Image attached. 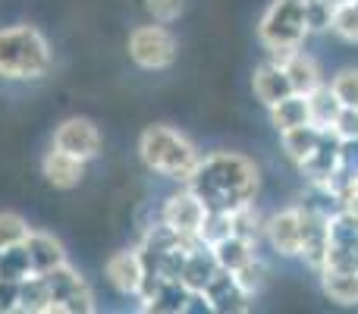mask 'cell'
Here are the masks:
<instances>
[{
	"mask_svg": "<svg viewBox=\"0 0 358 314\" xmlns=\"http://www.w3.org/2000/svg\"><path fill=\"white\" fill-rule=\"evenodd\" d=\"M104 277L120 296H132L136 299L138 286H142V277H145V261H142V252L136 248H120L113 252L110 258L104 261Z\"/></svg>",
	"mask_w": 358,
	"mask_h": 314,
	"instance_id": "cell-11",
	"label": "cell"
},
{
	"mask_svg": "<svg viewBox=\"0 0 358 314\" xmlns=\"http://www.w3.org/2000/svg\"><path fill=\"white\" fill-rule=\"evenodd\" d=\"M330 19H334V6L324 0H305V22H308L311 35L330 31Z\"/></svg>",
	"mask_w": 358,
	"mask_h": 314,
	"instance_id": "cell-30",
	"label": "cell"
},
{
	"mask_svg": "<svg viewBox=\"0 0 358 314\" xmlns=\"http://www.w3.org/2000/svg\"><path fill=\"white\" fill-rule=\"evenodd\" d=\"M330 31L340 38L343 44H358V3H343L334 10V19H330Z\"/></svg>",
	"mask_w": 358,
	"mask_h": 314,
	"instance_id": "cell-25",
	"label": "cell"
},
{
	"mask_svg": "<svg viewBox=\"0 0 358 314\" xmlns=\"http://www.w3.org/2000/svg\"><path fill=\"white\" fill-rule=\"evenodd\" d=\"M198 299L204 302V308L214 314H242L252 308V296L242 290L236 273H229V271H217Z\"/></svg>",
	"mask_w": 358,
	"mask_h": 314,
	"instance_id": "cell-10",
	"label": "cell"
},
{
	"mask_svg": "<svg viewBox=\"0 0 358 314\" xmlns=\"http://www.w3.org/2000/svg\"><path fill=\"white\" fill-rule=\"evenodd\" d=\"M129 60L136 63L145 73H161V69H170L176 60V38L173 31L164 22H151V25H136L129 31Z\"/></svg>",
	"mask_w": 358,
	"mask_h": 314,
	"instance_id": "cell-5",
	"label": "cell"
},
{
	"mask_svg": "<svg viewBox=\"0 0 358 314\" xmlns=\"http://www.w3.org/2000/svg\"><path fill=\"white\" fill-rule=\"evenodd\" d=\"M305 22V0H271L258 19V41L267 50V60L283 66L296 50L305 48L308 38Z\"/></svg>",
	"mask_w": 358,
	"mask_h": 314,
	"instance_id": "cell-4",
	"label": "cell"
},
{
	"mask_svg": "<svg viewBox=\"0 0 358 314\" xmlns=\"http://www.w3.org/2000/svg\"><path fill=\"white\" fill-rule=\"evenodd\" d=\"M321 290L336 305H358V271H340V267H324Z\"/></svg>",
	"mask_w": 358,
	"mask_h": 314,
	"instance_id": "cell-21",
	"label": "cell"
},
{
	"mask_svg": "<svg viewBox=\"0 0 358 314\" xmlns=\"http://www.w3.org/2000/svg\"><path fill=\"white\" fill-rule=\"evenodd\" d=\"M324 3H330L336 10V6H343V3H352V0H324Z\"/></svg>",
	"mask_w": 358,
	"mask_h": 314,
	"instance_id": "cell-34",
	"label": "cell"
},
{
	"mask_svg": "<svg viewBox=\"0 0 358 314\" xmlns=\"http://www.w3.org/2000/svg\"><path fill=\"white\" fill-rule=\"evenodd\" d=\"M54 66L50 41L38 25L19 22L0 29V79L6 82H38Z\"/></svg>",
	"mask_w": 358,
	"mask_h": 314,
	"instance_id": "cell-2",
	"label": "cell"
},
{
	"mask_svg": "<svg viewBox=\"0 0 358 314\" xmlns=\"http://www.w3.org/2000/svg\"><path fill=\"white\" fill-rule=\"evenodd\" d=\"M41 176L48 179V185H54V189L69 192L82 183V176H85V160H79V157H73V155H66V151L50 145V151L41 160Z\"/></svg>",
	"mask_w": 358,
	"mask_h": 314,
	"instance_id": "cell-13",
	"label": "cell"
},
{
	"mask_svg": "<svg viewBox=\"0 0 358 314\" xmlns=\"http://www.w3.org/2000/svg\"><path fill=\"white\" fill-rule=\"evenodd\" d=\"M204 214H208V208H204V201L189 185H182L179 192L167 195V201H164V208H161V220L167 223L170 229H176L179 236L195 239V242H198V229H201V223H204Z\"/></svg>",
	"mask_w": 358,
	"mask_h": 314,
	"instance_id": "cell-7",
	"label": "cell"
},
{
	"mask_svg": "<svg viewBox=\"0 0 358 314\" xmlns=\"http://www.w3.org/2000/svg\"><path fill=\"white\" fill-rule=\"evenodd\" d=\"M192 302H195V296H192L189 290H185L179 280H167L164 277V283L157 286V292L151 299H145V302H138V308L142 311H155V314H185L192 308Z\"/></svg>",
	"mask_w": 358,
	"mask_h": 314,
	"instance_id": "cell-16",
	"label": "cell"
},
{
	"mask_svg": "<svg viewBox=\"0 0 358 314\" xmlns=\"http://www.w3.org/2000/svg\"><path fill=\"white\" fill-rule=\"evenodd\" d=\"M283 69H286V76H289V85L296 94H311L315 88L324 85L321 66H317V60L311 54H305V50H296V54L283 63Z\"/></svg>",
	"mask_w": 358,
	"mask_h": 314,
	"instance_id": "cell-18",
	"label": "cell"
},
{
	"mask_svg": "<svg viewBox=\"0 0 358 314\" xmlns=\"http://www.w3.org/2000/svg\"><path fill=\"white\" fill-rule=\"evenodd\" d=\"M29 229L31 227L25 223L22 214H16V210H0V252H3V248L22 245Z\"/></svg>",
	"mask_w": 358,
	"mask_h": 314,
	"instance_id": "cell-26",
	"label": "cell"
},
{
	"mask_svg": "<svg viewBox=\"0 0 358 314\" xmlns=\"http://www.w3.org/2000/svg\"><path fill=\"white\" fill-rule=\"evenodd\" d=\"M271 113V126L277 132H289V129H299V126L311 123V113H308V98L305 94H286L283 101H277L273 107H267Z\"/></svg>",
	"mask_w": 358,
	"mask_h": 314,
	"instance_id": "cell-20",
	"label": "cell"
},
{
	"mask_svg": "<svg viewBox=\"0 0 358 314\" xmlns=\"http://www.w3.org/2000/svg\"><path fill=\"white\" fill-rule=\"evenodd\" d=\"M145 6H148V13H151L155 22L170 25V22H176V19L182 16L185 0H145Z\"/></svg>",
	"mask_w": 358,
	"mask_h": 314,
	"instance_id": "cell-31",
	"label": "cell"
},
{
	"mask_svg": "<svg viewBox=\"0 0 358 314\" xmlns=\"http://www.w3.org/2000/svg\"><path fill=\"white\" fill-rule=\"evenodd\" d=\"M138 157L151 173L185 185L195 173L198 160H201V151L185 132L155 123L148 129H142V136H138Z\"/></svg>",
	"mask_w": 358,
	"mask_h": 314,
	"instance_id": "cell-3",
	"label": "cell"
},
{
	"mask_svg": "<svg viewBox=\"0 0 358 314\" xmlns=\"http://www.w3.org/2000/svg\"><path fill=\"white\" fill-rule=\"evenodd\" d=\"M327 85L334 88L343 107H358V69H340Z\"/></svg>",
	"mask_w": 358,
	"mask_h": 314,
	"instance_id": "cell-28",
	"label": "cell"
},
{
	"mask_svg": "<svg viewBox=\"0 0 358 314\" xmlns=\"http://www.w3.org/2000/svg\"><path fill=\"white\" fill-rule=\"evenodd\" d=\"M54 148L88 164L101 155V129L85 117H69L54 129Z\"/></svg>",
	"mask_w": 358,
	"mask_h": 314,
	"instance_id": "cell-9",
	"label": "cell"
},
{
	"mask_svg": "<svg viewBox=\"0 0 358 314\" xmlns=\"http://www.w3.org/2000/svg\"><path fill=\"white\" fill-rule=\"evenodd\" d=\"M252 92L264 107H273L277 101H283L286 94H292V85H289V76H286V69L280 66V63L264 60V63H258L252 73Z\"/></svg>",
	"mask_w": 358,
	"mask_h": 314,
	"instance_id": "cell-14",
	"label": "cell"
},
{
	"mask_svg": "<svg viewBox=\"0 0 358 314\" xmlns=\"http://www.w3.org/2000/svg\"><path fill=\"white\" fill-rule=\"evenodd\" d=\"M330 132L340 142H358V107H343L336 123L330 126Z\"/></svg>",
	"mask_w": 358,
	"mask_h": 314,
	"instance_id": "cell-32",
	"label": "cell"
},
{
	"mask_svg": "<svg viewBox=\"0 0 358 314\" xmlns=\"http://www.w3.org/2000/svg\"><path fill=\"white\" fill-rule=\"evenodd\" d=\"M19 283H22V280H3L0 277V314L19 311Z\"/></svg>",
	"mask_w": 358,
	"mask_h": 314,
	"instance_id": "cell-33",
	"label": "cell"
},
{
	"mask_svg": "<svg viewBox=\"0 0 358 314\" xmlns=\"http://www.w3.org/2000/svg\"><path fill=\"white\" fill-rule=\"evenodd\" d=\"M355 3H358V0H355Z\"/></svg>",
	"mask_w": 358,
	"mask_h": 314,
	"instance_id": "cell-35",
	"label": "cell"
},
{
	"mask_svg": "<svg viewBox=\"0 0 358 314\" xmlns=\"http://www.w3.org/2000/svg\"><path fill=\"white\" fill-rule=\"evenodd\" d=\"M185 185L201 198L208 210H233L242 201H255L261 170L252 157L239 151H214V155H201Z\"/></svg>",
	"mask_w": 358,
	"mask_h": 314,
	"instance_id": "cell-1",
	"label": "cell"
},
{
	"mask_svg": "<svg viewBox=\"0 0 358 314\" xmlns=\"http://www.w3.org/2000/svg\"><path fill=\"white\" fill-rule=\"evenodd\" d=\"M29 273H31V264H29V255H25L22 245L0 252V277L3 280H25Z\"/></svg>",
	"mask_w": 358,
	"mask_h": 314,
	"instance_id": "cell-27",
	"label": "cell"
},
{
	"mask_svg": "<svg viewBox=\"0 0 358 314\" xmlns=\"http://www.w3.org/2000/svg\"><path fill=\"white\" fill-rule=\"evenodd\" d=\"M25 255H29V264H31V273H50L57 271L60 264H66V248L63 242L57 239L54 233H44V229H29L22 242Z\"/></svg>",
	"mask_w": 358,
	"mask_h": 314,
	"instance_id": "cell-12",
	"label": "cell"
},
{
	"mask_svg": "<svg viewBox=\"0 0 358 314\" xmlns=\"http://www.w3.org/2000/svg\"><path fill=\"white\" fill-rule=\"evenodd\" d=\"M308 98V113H311V123L317 126V129H330V126L336 123V117H340L343 104L340 98L334 94V88L324 82L321 88H315L311 94H305Z\"/></svg>",
	"mask_w": 358,
	"mask_h": 314,
	"instance_id": "cell-23",
	"label": "cell"
},
{
	"mask_svg": "<svg viewBox=\"0 0 358 314\" xmlns=\"http://www.w3.org/2000/svg\"><path fill=\"white\" fill-rule=\"evenodd\" d=\"M220 271L217 258L210 255L208 245H192V252L185 255V264H182V273H179V283L192 292V296H201V290L210 283V277Z\"/></svg>",
	"mask_w": 358,
	"mask_h": 314,
	"instance_id": "cell-15",
	"label": "cell"
},
{
	"mask_svg": "<svg viewBox=\"0 0 358 314\" xmlns=\"http://www.w3.org/2000/svg\"><path fill=\"white\" fill-rule=\"evenodd\" d=\"M50 292V314H94L98 311V299L94 290L73 264H60L57 271L44 273Z\"/></svg>",
	"mask_w": 358,
	"mask_h": 314,
	"instance_id": "cell-6",
	"label": "cell"
},
{
	"mask_svg": "<svg viewBox=\"0 0 358 314\" xmlns=\"http://www.w3.org/2000/svg\"><path fill=\"white\" fill-rule=\"evenodd\" d=\"M236 280H239L242 290H245L248 296L255 299L261 290H264V283H267V264L258 258V255H255V258L248 261V264L242 267V271H236Z\"/></svg>",
	"mask_w": 358,
	"mask_h": 314,
	"instance_id": "cell-29",
	"label": "cell"
},
{
	"mask_svg": "<svg viewBox=\"0 0 358 314\" xmlns=\"http://www.w3.org/2000/svg\"><path fill=\"white\" fill-rule=\"evenodd\" d=\"M264 220L267 217H261V210L255 201H242L229 210V227H233V233L242 236V239H248V242H255V245L264 239Z\"/></svg>",
	"mask_w": 358,
	"mask_h": 314,
	"instance_id": "cell-22",
	"label": "cell"
},
{
	"mask_svg": "<svg viewBox=\"0 0 358 314\" xmlns=\"http://www.w3.org/2000/svg\"><path fill=\"white\" fill-rule=\"evenodd\" d=\"M324 132L327 129H317L315 123H305L299 126V129H289V132H280V145H283L286 157L292 160L296 166H302L305 160L317 151V145H321Z\"/></svg>",
	"mask_w": 358,
	"mask_h": 314,
	"instance_id": "cell-19",
	"label": "cell"
},
{
	"mask_svg": "<svg viewBox=\"0 0 358 314\" xmlns=\"http://www.w3.org/2000/svg\"><path fill=\"white\" fill-rule=\"evenodd\" d=\"M19 314H50L48 280L41 273H29L19 283Z\"/></svg>",
	"mask_w": 358,
	"mask_h": 314,
	"instance_id": "cell-24",
	"label": "cell"
},
{
	"mask_svg": "<svg viewBox=\"0 0 358 314\" xmlns=\"http://www.w3.org/2000/svg\"><path fill=\"white\" fill-rule=\"evenodd\" d=\"M208 248H210V255L217 258L220 271H229V273L242 271V267H245L248 261L258 255V245H255V242L242 239V236H236V233L223 236L220 242H214V245H208Z\"/></svg>",
	"mask_w": 358,
	"mask_h": 314,
	"instance_id": "cell-17",
	"label": "cell"
},
{
	"mask_svg": "<svg viewBox=\"0 0 358 314\" xmlns=\"http://www.w3.org/2000/svg\"><path fill=\"white\" fill-rule=\"evenodd\" d=\"M302 204L283 208L264 220V239L280 258H299L302 255Z\"/></svg>",
	"mask_w": 358,
	"mask_h": 314,
	"instance_id": "cell-8",
	"label": "cell"
}]
</instances>
